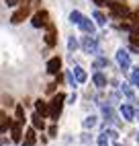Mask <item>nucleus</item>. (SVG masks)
Wrapping results in <instances>:
<instances>
[{"label": "nucleus", "mask_w": 139, "mask_h": 146, "mask_svg": "<svg viewBox=\"0 0 139 146\" xmlns=\"http://www.w3.org/2000/svg\"><path fill=\"white\" fill-rule=\"evenodd\" d=\"M74 76H76V80H78V82H86V78H88L86 72L82 70L80 66H76V68H74Z\"/></svg>", "instance_id": "nucleus-15"}, {"label": "nucleus", "mask_w": 139, "mask_h": 146, "mask_svg": "<svg viewBox=\"0 0 139 146\" xmlns=\"http://www.w3.org/2000/svg\"><path fill=\"white\" fill-rule=\"evenodd\" d=\"M59 68H62V60H59V58H51V60L47 62V72L49 74H57Z\"/></svg>", "instance_id": "nucleus-9"}, {"label": "nucleus", "mask_w": 139, "mask_h": 146, "mask_svg": "<svg viewBox=\"0 0 139 146\" xmlns=\"http://www.w3.org/2000/svg\"><path fill=\"white\" fill-rule=\"evenodd\" d=\"M68 47H70V52H74L76 47H78V41L74 39V37H70V41H68Z\"/></svg>", "instance_id": "nucleus-27"}, {"label": "nucleus", "mask_w": 139, "mask_h": 146, "mask_svg": "<svg viewBox=\"0 0 139 146\" xmlns=\"http://www.w3.org/2000/svg\"><path fill=\"white\" fill-rule=\"evenodd\" d=\"M111 140H113V138H111V134L104 130L100 136H98V146H108V142H111Z\"/></svg>", "instance_id": "nucleus-17"}, {"label": "nucleus", "mask_w": 139, "mask_h": 146, "mask_svg": "<svg viewBox=\"0 0 139 146\" xmlns=\"http://www.w3.org/2000/svg\"><path fill=\"white\" fill-rule=\"evenodd\" d=\"M78 27H80V29H82V31H84L86 35H92V33H94V23L90 21V19H86V17L82 19V23L78 25Z\"/></svg>", "instance_id": "nucleus-10"}, {"label": "nucleus", "mask_w": 139, "mask_h": 146, "mask_svg": "<svg viewBox=\"0 0 139 146\" xmlns=\"http://www.w3.org/2000/svg\"><path fill=\"white\" fill-rule=\"evenodd\" d=\"M33 142H35V130H29L27 132V140L23 142V146H33Z\"/></svg>", "instance_id": "nucleus-20"}, {"label": "nucleus", "mask_w": 139, "mask_h": 146, "mask_svg": "<svg viewBox=\"0 0 139 146\" xmlns=\"http://www.w3.org/2000/svg\"><path fill=\"white\" fill-rule=\"evenodd\" d=\"M64 99H66V95H64V93H57L53 99H51V103H49V115H51L53 119H57V117H59V113H62Z\"/></svg>", "instance_id": "nucleus-1"}, {"label": "nucleus", "mask_w": 139, "mask_h": 146, "mask_svg": "<svg viewBox=\"0 0 139 146\" xmlns=\"http://www.w3.org/2000/svg\"><path fill=\"white\" fill-rule=\"evenodd\" d=\"M92 80H94V84L98 86V89H104V86H106V74H102L100 70H98V72H94V76H92Z\"/></svg>", "instance_id": "nucleus-11"}, {"label": "nucleus", "mask_w": 139, "mask_h": 146, "mask_svg": "<svg viewBox=\"0 0 139 146\" xmlns=\"http://www.w3.org/2000/svg\"><path fill=\"white\" fill-rule=\"evenodd\" d=\"M121 93L127 97L129 101H135V93H133V89H131V84H125V82H123V84H121Z\"/></svg>", "instance_id": "nucleus-13"}, {"label": "nucleus", "mask_w": 139, "mask_h": 146, "mask_svg": "<svg viewBox=\"0 0 139 146\" xmlns=\"http://www.w3.org/2000/svg\"><path fill=\"white\" fill-rule=\"evenodd\" d=\"M121 115H123L127 121H133V119H135V109H133L131 105L123 103V105H121Z\"/></svg>", "instance_id": "nucleus-6"}, {"label": "nucleus", "mask_w": 139, "mask_h": 146, "mask_svg": "<svg viewBox=\"0 0 139 146\" xmlns=\"http://www.w3.org/2000/svg\"><path fill=\"white\" fill-rule=\"evenodd\" d=\"M131 41H133L135 45H139V37H137V33H131Z\"/></svg>", "instance_id": "nucleus-28"}, {"label": "nucleus", "mask_w": 139, "mask_h": 146, "mask_svg": "<svg viewBox=\"0 0 139 146\" xmlns=\"http://www.w3.org/2000/svg\"><path fill=\"white\" fill-rule=\"evenodd\" d=\"M0 119H2V125H0V130H2V134H4V132H6V128L10 125V121H8V117H6L4 113H2V117H0Z\"/></svg>", "instance_id": "nucleus-25"}, {"label": "nucleus", "mask_w": 139, "mask_h": 146, "mask_svg": "<svg viewBox=\"0 0 139 146\" xmlns=\"http://www.w3.org/2000/svg\"><path fill=\"white\" fill-rule=\"evenodd\" d=\"M94 21H96L98 25H106V17H104L100 11H96V13H94Z\"/></svg>", "instance_id": "nucleus-22"}, {"label": "nucleus", "mask_w": 139, "mask_h": 146, "mask_svg": "<svg viewBox=\"0 0 139 146\" xmlns=\"http://www.w3.org/2000/svg\"><path fill=\"white\" fill-rule=\"evenodd\" d=\"M12 140H14V142L21 140V121H16V123L12 125Z\"/></svg>", "instance_id": "nucleus-18"}, {"label": "nucleus", "mask_w": 139, "mask_h": 146, "mask_svg": "<svg viewBox=\"0 0 139 146\" xmlns=\"http://www.w3.org/2000/svg\"><path fill=\"white\" fill-rule=\"evenodd\" d=\"M82 50L86 52V54H98V43H96V39L94 37H82Z\"/></svg>", "instance_id": "nucleus-2"}, {"label": "nucleus", "mask_w": 139, "mask_h": 146, "mask_svg": "<svg viewBox=\"0 0 139 146\" xmlns=\"http://www.w3.org/2000/svg\"><path fill=\"white\" fill-rule=\"evenodd\" d=\"M16 2H18V0H6V4H8V6H14Z\"/></svg>", "instance_id": "nucleus-29"}, {"label": "nucleus", "mask_w": 139, "mask_h": 146, "mask_svg": "<svg viewBox=\"0 0 139 146\" xmlns=\"http://www.w3.org/2000/svg\"><path fill=\"white\" fill-rule=\"evenodd\" d=\"M117 62H119V66H121L123 70H127V68L131 66V58H129V54L125 50H119L117 52Z\"/></svg>", "instance_id": "nucleus-4"}, {"label": "nucleus", "mask_w": 139, "mask_h": 146, "mask_svg": "<svg viewBox=\"0 0 139 146\" xmlns=\"http://www.w3.org/2000/svg\"><path fill=\"white\" fill-rule=\"evenodd\" d=\"M82 19H84V17H82L80 13H78V11H74L72 15H70V23H74V25H80V23H82Z\"/></svg>", "instance_id": "nucleus-19"}, {"label": "nucleus", "mask_w": 139, "mask_h": 146, "mask_svg": "<svg viewBox=\"0 0 139 146\" xmlns=\"http://www.w3.org/2000/svg\"><path fill=\"white\" fill-rule=\"evenodd\" d=\"M31 119H33V125H35L37 130H43V128H45V123H43V115H41V113H35Z\"/></svg>", "instance_id": "nucleus-16"}, {"label": "nucleus", "mask_w": 139, "mask_h": 146, "mask_svg": "<svg viewBox=\"0 0 139 146\" xmlns=\"http://www.w3.org/2000/svg\"><path fill=\"white\" fill-rule=\"evenodd\" d=\"M47 13L45 11H41V13H35V17H33V27H47L49 25V21H47Z\"/></svg>", "instance_id": "nucleus-5"}, {"label": "nucleus", "mask_w": 139, "mask_h": 146, "mask_svg": "<svg viewBox=\"0 0 139 146\" xmlns=\"http://www.w3.org/2000/svg\"><path fill=\"white\" fill-rule=\"evenodd\" d=\"M35 109H37V113H41L43 117H45V115L49 113V109H47V105H45V101H41V99H39V101H35Z\"/></svg>", "instance_id": "nucleus-14"}, {"label": "nucleus", "mask_w": 139, "mask_h": 146, "mask_svg": "<svg viewBox=\"0 0 139 146\" xmlns=\"http://www.w3.org/2000/svg\"><path fill=\"white\" fill-rule=\"evenodd\" d=\"M94 125H96V117H94V115H90V117L84 119V128H86V130H88V128H94Z\"/></svg>", "instance_id": "nucleus-24"}, {"label": "nucleus", "mask_w": 139, "mask_h": 146, "mask_svg": "<svg viewBox=\"0 0 139 146\" xmlns=\"http://www.w3.org/2000/svg\"><path fill=\"white\" fill-rule=\"evenodd\" d=\"M55 37H57V31H55V27L49 23V25H47V33H45V41H47V45H55Z\"/></svg>", "instance_id": "nucleus-7"}, {"label": "nucleus", "mask_w": 139, "mask_h": 146, "mask_svg": "<svg viewBox=\"0 0 139 146\" xmlns=\"http://www.w3.org/2000/svg\"><path fill=\"white\" fill-rule=\"evenodd\" d=\"M108 6H111V11H113V13H115L117 17H127V15H129V8H127V6H123V4H117V2H111Z\"/></svg>", "instance_id": "nucleus-8"}, {"label": "nucleus", "mask_w": 139, "mask_h": 146, "mask_svg": "<svg viewBox=\"0 0 139 146\" xmlns=\"http://www.w3.org/2000/svg\"><path fill=\"white\" fill-rule=\"evenodd\" d=\"M27 15H29V6L27 4H23L21 8H18V11L10 17V23L12 25H18V23H23V19H27Z\"/></svg>", "instance_id": "nucleus-3"}, {"label": "nucleus", "mask_w": 139, "mask_h": 146, "mask_svg": "<svg viewBox=\"0 0 139 146\" xmlns=\"http://www.w3.org/2000/svg\"><path fill=\"white\" fill-rule=\"evenodd\" d=\"M131 82H133V86H139V66L133 68V72H131Z\"/></svg>", "instance_id": "nucleus-21"}, {"label": "nucleus", "mask_w": 139, "mask_h": 146, "mask_svg": "<svg viewBox=\"0 0 139 146\" xmlns=\"http://www.w3.org/2000/svg\"><path fill=\"white\" fill-rule=\"evenodd\" d=\"M16 121H21V123H25V117H23V107H21V105L16 107Z\"/></svg>", "instance_id": "nucleus-26"}, {"label": "nucleus", "mask_w": 139, "mask_h": 146, "mask_svg": "<svg viewBox=\"0 0 139 146\" xmlns=\"http://www.w3.org/2000/svg\"><path fill=\"white\" fill-rule=\"evenodd\" d=\"M102 115H104V121H106V123H115V119H117L111 105H104V107H102Z\"/></svg>", "instance_id": "nucleus-12"}, {"label": "nucleus", "mask_w": 139, "mask_h": 146, "mask_svg": "<svg viewBox=\"0 0 139 146\" xmlns=\"http://www.w3.org/2000/svg\"><path fill=\"white\" fill-rule=\"evenodd\" d=\"M106 66H108L106 58H96V60H94V68H106Z\"/></svg>", "instance_id": "nucleus-23"}, {"label": "nucleus", "mask_w": 139, "mask_h": 146, "mask_svg": "<svg viewBox=\"0 0 139 146\" xmlns=\"http://www.w3.org/2000/svg\"><path fill=\"white\" fill-rule=\"evenodd\" d=\"M137 142H139V132H137Z\"/></svg>", "instance_id": "nucleus-30"}]
</instances>
